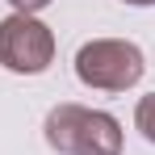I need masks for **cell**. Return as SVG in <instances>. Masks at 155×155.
Returning a JSON list of instances; mask_svg holds the SVG:
<instances>
[{
    "label": "cell",
    "mask_w": 155,
    "mask_h": 155,
    "mask_svg": "<svg viewBox=\"0 0 155 155\" xmlns=\"http://www.w3.org/2000/svg\"><path fill=\"white\" fill-rule=\"evenodd\" d=\"M46 147L59 155H122V122L105 109H88V105H54L42 122Z\"/></svg>",
    "instance_id": "6da1fadb"
},
{
    "label": "cell",
    "mask_w": 155,
    "mask_h": 155,
    "mask_svg": "<svg viewBox=\"0 0 155 155\" xmlns=\"http://www.w3.org/2000/svg\"><path fill=\"white\" fill-rule=\"evenodd\" d=\"M8 4H13V13H25V17H38V13H42V8H46L51 0H8Z\"/></svg>",
    "instance_id": "5b68a950"
},
{
    "label": "cell",
    "mask_w": 155,
    "mask_h": 155,
    "mask_svg": "<svg viewBox=\"0 0 155 155\" xmlns=\"http://www.w3.org/2000/svg\"><path fill=\"white\" fill-rule=\"evenodd\" d=\"M147 71L143 51L130 38H92L76 51V80L92 92H126Z\"/></svg>",
    "instance_id": "7a4b0ae2"
},
{
    "label": "cell",
    "mask_w": 155,
    "mask_h": 155,
    "mask_svg": "<svg viewBox=\"0 0 155 155\" xmlns=\"http://www.w3.org/2000/svg\"><path fill=\"white\" fill-rule=\"evenodd\" d=\"M134 130L155 147V92H147L143 101L134 105Z\"/></svg>",
    "instance_id": "277c9868"
},
{
    "label": "cell",
    "mask_w": 155,
    "mask_h": 155,
    "mask_svg": "<svg viewBox=\"0 0 155 155\" xmlns=\"http://www.w3.org/2000/svg\"><path fill=\"white\" fill-rule=\"evenodd\" d=\"M54 63V34L46 21L8 13L0 21V67L13 76H42Z\"/></svg>",
    "instance_id": "3957f363"
},
{
    "label": "cell",
    "mask_w": 155,
    "mask_h": 155,
    "mask_svg": "<svg viewBox=\"0 0 155 155\" xmlns=\"http://www.w3.org/2000/svg\"><path fill=\"white\" fill-rule=\"evenodd\" d=\"M122 4H134V8H151L155 0H122Z\"/></svg>",
    "instance_id": "8992f818"
}]
</instances>
